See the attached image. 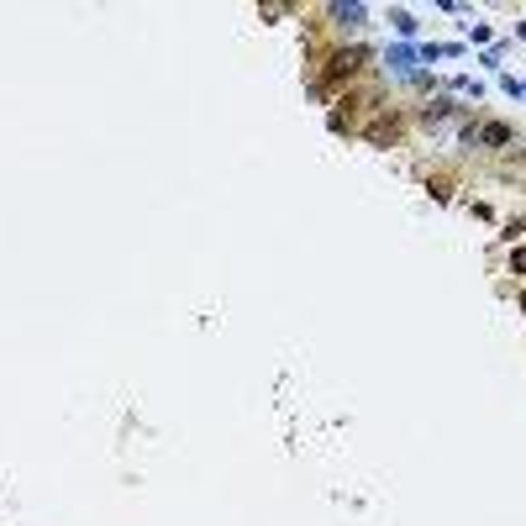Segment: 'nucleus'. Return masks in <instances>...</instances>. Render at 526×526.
I'll return each instance as SVG.
<instances>
[{
  "instance_id": "20e7f679",
  "label": "nucleus",
  "mask_w": 526,
  "mask_h": 526,
  "mask_svg": "<svg viewBox=\"0 0 526 526\" xmlns=\"http://www.w3.org/2000/svg\"><path fill=\"white\" fill-rule=\"evenodd\" d=\"M390 22H394V26H400V32H406V37H411V32H416V16H411V11H390Z\"/></svg>"
},
{
  "instance_id": "423d86ee",
  "label": "nucleus",
  "mask_w": 526,
  "mask_h": 526,
  "mask_svg": "<svg viewBox=\"0 0 526 526\" xmlns=\"http://www.w3.org/2000/svg\"><path fill=\"white\" fill-rule=\"evenodd\" d=\"M516 32H521V37H526V26H516Z\"/></svg>"
},
{
  "instance_id": "39448f33",
  "label": "nucleus",
  "mask_w": 526,
  "mask_h": 526,
  "mask_svg": "<svg viewBox=\"0 0 526 526\" xmlns=\"http://www.w3.org/2000/svg\"><path fill=\"white\" fill-rule=\"evenodd\" d=\"M447 111H453V100H431V106H427V121H443Z\"/></svg>"
},
{
  "instance_id": "7ed1b4c3",
  "label": "nucleus",
  "mask_w": 526,
  "mask_h": 526,
  "mask_svg": "<svg viewBox=\"0 0 526 526\" xmlns=\"http://www.w3.org/2000/svg\"><path fill=\"white\" fill-rule=\"evenodd\" d=\"M479 137H484V143H495V148H500V143H511V132H505L500 121H495V127H484V132H479Z\"/></svg>"
},
{
  "instance_id": "f257e3e1",
  "label": "nucleus",
  "mask_w": 526,
  "mask_h": 526,
  "mask_svg": "<svg viewBox=\"0 0 526 526\" xmlns=\"http://www.w3.org/2000/svg\"><path fill=\"white\" fill-rule=\"evenodd\" d=\"M416 63H421V53H411V48H390V53H384V69L400 74V79H421Z\"/></svg>"
},
{
  "instance_id": "f03ea898",
  "label": "nucleus",
  "mask_w": 526,
  "mask_h": 526,
  "mask_svg": "<svg viewBox=\"0 0 526 526\" xmlns=\"http://www.w3.org/2000/svg\"><path fill=\"white\" fill-rule=\"evenodd\" d=\"M332 22H342V26H363V6H332Z\"/></svg>"
}]
</instances>
